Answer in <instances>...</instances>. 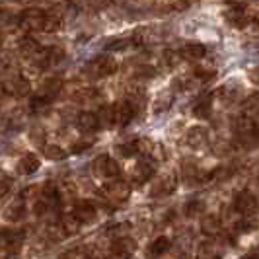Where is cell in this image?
Wrapping results in <instances>:
<instances>
[{"instance_id": "cell-18", "label": "cell", "mask_w": 259, "mask_h": 259, "mask_svg": "<svg viewBox=\"0 0 259 259\" xmlns=\"http://www.w3.org/2000/svg\"><path fill=\"white\" fill-rule=\"evenodd\" d=\"M182 55L185 59H189V61H201V59H205V55H207V47H205L203 43H187V45L183 47Z\"/></svg>"}, {"instance_id": "cell-24", "label": "cell", "mask_w": 259, "mask_h": 259, "mask_svg": "<svg viewBox=\"0 0 259 259\" xmlns=\"http://www.w3.org/2000/svg\"><path fill=\"white\" fill-rule=\"evenodd\" d=\"M20 51H22V55H26V57H35L39 53L37 41H33L31 37L22 39V41H20Z\"/></svg>"}, {"instance_id": "cell-9", "label": "cell", "mask_w": 259, "mask_h": 259, "mask_svg": "<svg viewBox=\"0 0 259 259\" xmlns=\"http://www.w3.org/2000/svg\"><path fill=\"white\" fill-rule=\"evenodd\" d=\"M76 127L80 133H86V135H90V133H96V131L100 129V121H98V115L96 113H92V111H82L76 119Z\"/></svg>"}, {"instance_id": "cell-1", "label": "cell", "mask_w": 259, "mask_h": 259, "mask_svg": "<svg viewBox=\"0 0 259 259\" xmlns=\"http://www.w3.org/2000/svg\"><path fill=\"white\" fill-rule=\"evenodd\" d=\"M234 208H236L240 214H244V217L253 214L255 208H257V199H255V195L251 193V191H247V189H242L240 193L234 197Z\"/></svg>"}, {"instance_id": "cell-10", "label": "cell", "mask_w": 259, "mask_h": 259, "mask_svg": "<svg viewBox=\"0 0 259 259\" xmlns=\"http://www.w3.org/2000/svg\"><path fill=\"white\" fill-rule=\"evenodd\" d=\"M24 234L20 230H0V247L2 249H18L22 246Z\"/></svg>"}, {"instance_id": "cell-34", "label": "cell", "mask_w": 259, "mask_h": 259, "mask_svg": "<svg viewBox=\"0 0 259 259\" xmlns=\"http://www.w3.org/2000/svg\"><path fill=\"white\" fill-rule=\"evenodd\" d=\"M92 143H78V144H72V154H80V152H84Z\"/></svg>"}, {"instance_id": "cell-22", "label": "cell", "mask_w": 259, "mask_h": 259, "mask_svg": "<svg viewBox=\"0 0 259 259\" xmlns=\"http://www.w3.org/2000/svg\"><path fill=\"white\" fill-rule=\"evenodd\" d=\"M169 247H171V242H169L166 236H160V238H156L154 242L150 244V253L152 255H162V253H166Z\"/></svg>"}, {"instance_id": "cell-13", "label": "cell", "mask_w": 259, "mask_h": 259, "mask_svg": "<svg viewBox=\"0 0 259 259\" xmlns=\"http://www.w3.org/2000/svg\"><path fill=\"white\" fill-rule=\"evenodd\" d=\"M208 141V133L205 127H201V125H197L193 129L187 131V144L189 146H193V148H203Z\"/></svg>"}, {"instance_id": "cell-32", "label": "cell", "mask_w": 259, "mask_h": 259, "mask_svg": "<svg viewBox=\"0 0 259 259\" xmlns=\"http://www.w3.org/2000/svg\"><path fill=\"white\" fill-rule=\"evenodd\" d=\"M129 45H131V39H117L111 45H107V49H109V51H123V49H127Z\"/></svg>"}, {"instance_id": "cell-8", "label": "cell", "mask_w": 259, "mask_h": 259, "mask_svg": "<svg viewBox=\"0 0 259 259\" xmlns=\"http://www.w3.org/2000/svg\"><path fill=\"white\" fill-rule=\"evenodd\" d=\"M135 240H131V238H119L117 242H113V246H111V255L113 259H129V255L135 251Z\"/></svg>"}, {"instance_id": "cell-25", "label": "cell", "mask_w": 259, "mask_h": 259, "mask_svg": "<svg viewBox=\"0 0 259 259\" xmlns=\"http://www.w3.org/2000/svg\"><path fill=\"white\" fill-rule=\"evenodd\" d=\"M8 88L12 90L14 96H27V94H29V82H27L26 78L20 76V78H16Z\"/></svg>"}, {"instance_id": "cell-31", "label": "cell", "mask_w": 259, "mask_h": 259, "mask_svg": "<svg viewBox=\"0 0 259 259\" xmlns=\"http://www.w3.org/2000/svg\"><path fill=\"white\" fill-rule=\"evenodd\" d=\"M63 224H65V230L68 234H72V232H76L78 230V226H80V222L72 217V214H66L65 219H63Z\"/></svg>"}, {"instance_id": "cell-30", "label": "cell", "mask_w": 259, "mask_h": 259, "mask_svg": "<svg viewBox=\"0 0 259 259\" xmlns=\"http://www.w3.org/2000/svg\"><path fill=\"white\" fill-rule=\"evenodd\" d=\"M117 152H119L121 156H125V158L137 154V152H139V148H137V141H131V143H127V144H119V146H117Z\"/></svg>"}, {"instance_id": "cell-15", "label": "cell", "mask_w": 259, "mask_h": 259, "mask_svg": "<svg viewBox=\"0 0 259 259\" xmlns=\"http://www.w3.org/2000/svg\"><path fill=\"white\" fill-rule=\"evenodd\" d=\"M41 166V160H39L35 154H26L22 156V160L18 162V171L20 174H24V176H31V174H35Z\"/></svg>"}, {"instance_id": "cell-11", "label": "cell", "mask_w": 259, "mask_h": 259, "mask_svg": "<svg viewBox=\"0 0 259 259\" xmlns=\"http://www.w3.org/2000/svg\"><path fill=\"white\" fill-rule=\"evenodd\" d=\"M210 113H212V96L210 94L199 96V100L193 105V115L197 119H208Z\"/></svg>"}, {"instance_id": "cell-4", "label": "cell", "mask_w": 259, "mask_h": 259, "mask_svg": "<svg viewBox=\"0 0 259 259\" xmlns=\"http://www.w3.org/2000/svg\"><path fill=\"white\" fill-rule=\"evenodd\" d=\"M104 193L107 199H111V201H117V203H123V201H127L131 195V189L127 183L123 182H113L109 183V185H105Z\"/></svg>"}, {"instance_id": "cell-12", "label": "cell", "mask_w": 259, "mask_h": 259, "mask_svg": "<svg viewBox=\"0 0 259 259\" xmlns=\"http://www.w3.org/2000/svg\"><path fill=\"white\" fill-rule=\"evenodd\" d=\"M226 18H228V22H230L232 26L238 27V29L246 27V24H247L246 8H244L242 4H230V10L226 14Z\"/></svg>"}, {"instance_id": "cell-14", "label": "cell", "mask_w": 259, "mask_h": 259, "mask_svg": "<svg viewBox=\"0 0 259 259\" xmlns=\"http://www.w3.org/2000/svg\"><path fill=\"white\" fill-rule=\"evenodd\" d=\"M43 18H45V14L41 10H27L22 16L20 24L26 29H43Z\"/></svg>"}, {"instance_id": "cell-2", "label": "cell", "mask_w": 259, "mask_h": 259, "mask_svg": "<svg viewBox=\"0 0 259 259\" xmlns=\"http://www.w3.org/2000/svg\"><path fill=\"white\" fill-rule=\"evenodd\" d=\"M88 68H90V72L96 78H102V76H109V74H113L117 65L111 57H96V59L90 63Z\"/></svg>"}, {"instance_id": "cell-3", "label": "cell", "mask_w": 259, "mask_h": 259, "mask_svg": "<svg viewBox=\"0 0 259 259\" xmlns=\"http://www.w3.org/2000/svg\"><path fill=\"white\" fill-rule=\"evenodd\" d=\"M94 168H96V174L105 178V180L117 178L119 171H121V169H119V164H117L113 158H109V156H100V158L96 160Z\"/></svg>"}, {"instance_id": "cell-16", "label": "cell", "mask_w": 259, "mask_h": 259, "mask_svg": "<svg viewBox=\"0 0 259 259\" xmlns=\"http://www.w3.org/2000/svg\"><path fill=\"white\" fill-rule=\"evenodd\" d=\"M222 228V222L217 214H205L201 219V232L207 234V236H217L221 232Z\"/></svg>"}, {"instance_id": "cell-26", "label": "cell", "mask_w": 259, "mask_h": 259, "mask_svg": "<svg viewBox=\"0 0 259 259\" xmlns=\"http://www.w3.org/2000/svg\"><path fill=\"white\" fill-rule=\"evenodd\" d=\"M244 111H246L247 119H251V117L259 115V94H253V96H249V98H247Z\"/></svg>"}, {"instance_id": "cell-21", "label": "cell", "mask_w": 259, "mask_h": 259, "mask_svg": "<svg viewBox=\"0 0 259 259\" xmlns=\"http://www.w3.org/2000/svg\"><path fill=\"white\" fill-rule=\"evenodd\" d=\"M98 121H100V127H113L115 121H113V105H104L98 113Z\"/></svg>"}, {"instance_id": "cell-35", "label": "cell", "mask_w": 259, "mask_h": 259, "mask_svg": "<svg viewBox=\"0 0 259 259\" xmlns=\"http://www.w3.org/2000/svg\"><path fill=\"white\" fill-rule=\"evenodd\" d=\"M249 78H251V82H253V84H259V66L249 72Z\"/></svg>"}, {"instance_id": "cell-29", "label": "cell", "mask_w": 259, "mask_h": 259, "mask_svg": "<svg viewBox=\"0 0 259 259\" xmlns=\"http://www.w3.org/2000/svg\"><path fill=\"white\" fill-rule=\"evenodd\" d=\"M230 176H232V169L230 168H214L207 176V180H210V182H224V180H228Z\"/></svg>"}, {"instance_id": "cell-33", "label": "cell", "mask_w": 259, "mask_h": 259, "mask_svg": "<svg viewBox=\"0 0 259 259\" xmlns=\"http://www.w3.org/2000/svg\"><path fill=\"white\" fill-rule=\"evenodd\" d=\"M217 74V70L214 68H197V78H201V80H210V78Z\"/></svg>"}, {"instance_id": "cell-5", "label": "cell", "mask_w": 259, "mask_h": 259, "mask_svg": "<svg viewBox=\"0 0 259 259\" xmlns=\"http://www.w3.org/2000/svg\"><path fill=\"white\" fill-rule=\"evenodd\" d=\"M133 115H135V107L129 102H119L117 105H113V121L119 127L129 125Z\"/></svg>"}, {"instance_id": "cell-27", "label": "cell", "mask_w": 259, "mask_h": 259, "mask_svg": "<svg viewBox=\"0 0 259 259\" xmlns=\"http://www.w3.org/2000/svg\"><path fill=\"white\" fill-rule=\"evenodd\" d=\"M43 154H45L47 160H65L66 158V152L61 148V146H57V144H49V146H45Z\"/></svg>"}, {"instance_id": "cell-17", "label": "cell", "mask_w": 259, "mask_h": 259, "mask_svg": "<svg viewBox=\"0 0 259 259\" xmlns=\"http://www.w3.org/2000/svg\"><path fill=\"white\" fill-rule=\"evenodd\" d=\"M152 174H154L152 164H150V162H146V160H141V162H137V166H135L133 180H135V183H144L152 178Z\"/></svg>"}, {"instance_id": "cell-20", "label": "cell", "mask_w": 259, "mask_h": 259, "mask_svg": "<svg viewBox=\"0 0 259 259\" xmlns=\"http://www.w3.org/2000/svg\"><path fill=\"white\" fill-rule=\"evenodd\" d=\"M185 217H189V219H197V217H201L203 212H205V203L203 201H199V199H193V201H189L187 205H185Z\"/></svg>"}, {"instance_id": "cell-19", "label": "cell", "mask_w": 259, "mask_h": 259, "mask_svg": "<svg viewBox=\"0 0 259 259\" xmlns=\"http://www.w3.org/2000/svg\"><path fill=\"white\" fill-rule=\"evenodd\" d=\"M24 214H26V205L22 201H16V203H12L10 207H6V210H4V219L10 222L24 219Z\"/></svg>"}, {"instance_id": "cell-23", "label": "cell", "mask_w": 259, "mask_h": 259, "mask_svg": "<svg viewBox=\"0 0 259 259\" xmlns=\"http://www.w3.org/2000/svg\"><path fill=\"white\" fill-rule=\"evenodd\" d=\"M171 189H174V180L171 178H162V180L154 182L152 189H150V195H164L171 191Z\"/></svg>"}, {"instance_id": "cell-36", "label": "cell", "mask_w": 259, "mask_h": 259, "mask_svg": "<svg viewBox=\"0 0 259 259\" xmlns=\"http://www.w3.org/2000/svg\"><path fill=\"white\" fill-rule=\"evenodd\" d=\"M169 6H171V8H176V10H185L189 4H187V2H174V4H169Z\"/></svg>"}, {"instance_id": "cell-37", "label": "cell", "mask_w": 259, "mask_h": 259, "mask_svg": "<svg viewBox=\"0 0 259 259\" xmlns=\"http://www.w3.org/2000/svg\"><path fill=\"white\" fill-rule=\"evenodd\" d=\"M246 259H259V253H251V255H247Z\"/></svg>"}, {"instance_id": "cell-7", "label": "cell", "mask_w": 259, "mask_h": 259, "mask_svg": "<svg viewBox=\"0 0 259 259\" xmlns=\"http://www.w3.org/2000/svg\"><path fill=\"white\" fill-rule=\"evenodd\" d=\"M72 217L80 224L82 222H94L96 221V207L92 205L90 201H78L74 208H72Z\"/></svg>"}, {"instance_id": "cell-28", "label": "cell", "mask_w": 259, "mask_h": 259, "mask_svg": "<svg viewBox=\"0 0 259 259\" xmlns=\"http://www.w3.org/2000/svg\"><path fill=\"white\" fill-rule=\"evenodd\" d=\"M61 27V18L55 14H45L43 18V31H57Z\"/></svg>"}, {"instance_id": "cell-6", "label": "cell", "mask_w": 259, "mask_h": 259, "mask_svg": "<svg viewBox=\"0 0 259 259\" xmlns=\"http://www.w3.org/2000/svg\"><path fill=\"white\" fill-rule=\"evenodd\" d=\"M61 86H63V84H61L59 78H49V80H45V84L41 86L37 98L49 105L53 100H57V96H59V92H61Z\"/></svg>"}, {"instance_id": "cell-38", "label": "cell", "mask_w": 259, "mask_h": 259, "mask_svg": "<svg viewBox=\"0 0 259 259\" xmlns=\"http://www.w3.org/2000/svg\"><path fill=\"white\" fill-rule=\"evenodd\" d=\"M0 45H2V35H0Z\"/></svg>"}]
</instances>
